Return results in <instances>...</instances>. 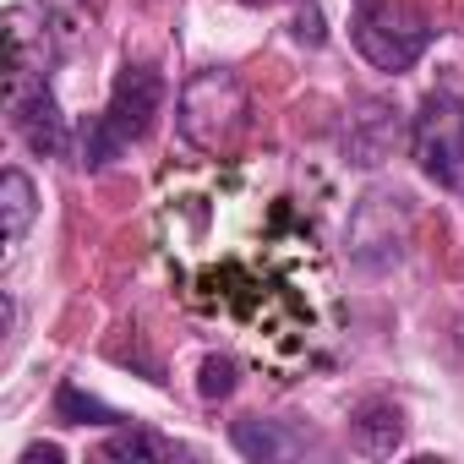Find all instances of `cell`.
<instances>
[{
    "instance_id": "cell-6",
    "label": "cell",
    "mask_w": 464,
    "mask_h": 464,
    "mask_svg": "<svg viewBox=\"0 0 464 464\" xmlns=\"http://www.w3.org/2000/svg\"><path fill=\"white\" fill-rule=\"evenodd\" d=\"M6 104H12L17 137H23L39 159H66V115H61V104H55V93H50L44 77H34V82H23L17 93H6Z\"/></svg>"
},
{
    "instance_id": "cell-8",
    "label": "cell",
    "mask_w": 464,
    "mask_h": 464,
    "mask_svg": "<svg viewBox=\"0 0 464 464\" xmlns=\"http://www.w3.org/2000/svg\"><path fill=\"white\" fill-rule=\"evenodd\" d=\"M350 442L366 453V459H388L399 442H404V410L393 399H366L355 415H350Z\"/></svg>"
},
{
    "instance_id": "cell-5",
    "label": "cell",
    "mask_w": 464,
    "mask_h": 464,
    "mask_svg": "<svg viewBox=\"0 0 464 464\" xmlns=\"http://www.w3.org/2000/svg\"><path fill=\"white\" fill-rule=\"evenodd\" d=\"M393 218H404V197L399 191H372L361 208H355V224H350V257L372 274L393 268L399 263V246L404 236L393 229Z\"/></svg>"
},
{
    "instance_id": "cell-2",
    "label": "cell",
    "mask_w": 464,
    "mask_h": 464,
    "mask_svg": "<svg viewBox=\"0 0 464 464\" xmlns=\"http://www.w3.org/2000/svg\"><path fill=\"white\" fill-rule=\"evenodd\" d=\"M246 126V82L229 66H202L186 77L180 104H175V131L197 153H218L229 137Z\"/></svg>"
},
{
    "instance_id": "cell-15",
    "label": "cell",
    "mask_w": 464,
    "mask_h": 464,
    "mask_svg": "<svg viewBox=\"0 0 464 464\" xmlns=\"http://www.w3.org/2000/svg\"><path fill=\"white\" fill-rule=\"evenodd\" d=\"M39 459H50V464H61V459H66V453H61V448H55V442H34V448H28V453H23V464H39Z\"/></svg>"
},
{
    "instance_id": "cell-3",
    "label": "cell",
    "mask_w": 464,
    "mask_h": 464,
    "mask_svg": "<svg viewBox=\"0 0 464 464\" xmlns=\"http://www.w3.org/2000/svg\"><path fill=\"white\" fill-rule=\"evenodd\" d=\"M410 153L426 180H437L442 191H464V99L453 88L420 99L410 121Z\"/></svg>"
},
{
    "instance_id": "cell-10",
    "label": "cell",
    "mask_w": 464,
    "mask_h": 464,
    "mask_svg": "<svg viewBox=\"0 0 464 464\" xmlns=\"http://www.w3.org/2000/svg\"><path fill=\"white\" fill-rule=\"evenodd\" d=\"M39 218V191L23 169H6L0 175V236H6V246H17L28 229Z\"/></svg>"
},
{
    "instance_id": "cell-9",
    "label": "cell",
    "mask_w": 464,
    "mask_h": 464,
    "mask_svg": "<svg viewBox=\"0 0 464 464\" xmlns=\"http://www.w3.org/2000/svg\"><path fill=\"white\" fill-rule=\"evenodd\" d=\"M229 442H236L241 459H257V464H279V459L306 453V437L301 431H290L285 420H257V415L229 426Z\"/></svg>"
},
{
    "instance_id": "cell-11",
    "label": "cell",
    "mask_w": 464,
    "mask_h": 464,
    "mask_svg": "<svg viewBox=\"0 0 464 464\" xmlns=\"http://www.w3.org/2000/svg\"><path fill=\"white\" fill-rule=\"evenodd\" d=\"M104 459H121V464H159V459H169L175 448L159 437V431H148V426H121V431H110L104 437V448H99Z\"/></svg>"
},
{
    "instance_id": "cell-12",
    "label": "cell",
    "mask_w": 464,
    "mask_h": 464,
    "mask_svg": "<svg viewBox=\"0 0 464 464\" xmlns=\"http://www.w3.org/2000/svg\"><path fill=\"white\" fill-rule=\"evenodd\" d=\"M55 420H66V426H126L121 410H110L104 399L82 393L77 382H61V393H55Z\"/></svg>"
},
{
    "instance_id": "cell-16",
    "label": "cell",
    "mask_w": 464,
    "mask_h": 464,
    "mask_svg": "<svg viewBox=\"0 0 464 464\" xmlns=\"http://www.w3.org/2000/svg\"><path fill=\"white\" fill-rule=\"evenodd\" d=\"M241 6H279V0H241Z\"/></svg>"
},
{
    "instance_id": "cell-4",
    "label": "cell",
    "mask_w": 464,
    "mask_h": 464,
    "mask_svg": "<svg viewBox=\"0 0 464 464\" xmlns=\"http://www.w3.org/2000/svg\"><path fill=\"white\" fill-rule=\"evenodd\" d=\"M350 39L377 72H410L426 55L431 28H426V17H415L410 6H393V0H355Z\"/></svg>"
},
{
    "instance_id": "cell-1",
    "label": "cell",
    "mask_w": 464,
    "mask_h": 464,
    "mask_svg": "<svg viewBox=\"0 0 464 464\" xmlns=\"http://www.w3.org/2000/svg\"><path fill=\"white\" fill-rule=\"evenodd\" d=\"M159 110H164V77L153 66H121V77L110 88V104L82 126V164L88 169L115 164L131 142H142L153 131Z\"/></svg>"
},
{
    "instance_id": "cell-7",
    "label": "cell",
    "mask_w": 464,
    "mask_h": 464,
    "mask_svg": "<svg viewBox=\"0 0 464 464\" xmlns=\"http://www.w3.org/2000/svg\"><path fill=\"white\" fill-rule=\"evenodd\" d=\"M393 142H399V110L382 104V99H361L344 121V159L372 169L393 153Z\"/></svg>"
},
{
    "instance_id": "cell-13",
    "label": "cell",
    "mask_w": 464,
    "mask_h": 464,
    "mask_svg": "<svg viewBox=\"0 0 464 464\" xmlns=\"http://www.w3.org/2000/svg\"><path fill=\"white\" fill-rule=\"evenodd\" d=\"M236 382H241L236 361H229V355H208L202 361V377H197V393L202 399H229V393H236Z\"/></svg>"
},
{
    "instance_id": "cell-14",
    "label": "cell",
    "mask_w": 464,
    "mask_h": 464,
    "mask_svg": "<svg viewBox=\"0 0 464 464\" xmlns=\"http://www.w3.org/2000/svg\"><path fill=\"white\" fill-rule=\"evenodd\" d=\"M290 34H295L301 44H312V50H317V44L328 39V34H323V12L312 6V0H306V6H301V12H295V23H290Z\"/></svg>"
}]
</instances>
